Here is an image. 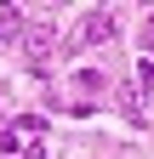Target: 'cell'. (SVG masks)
<instances>
[{"mask_svg":"<svg viewBox=\"0 0 154 159\" xmlns=\"http://www.w3.org/2000/svg\"><path fill=\"white\" fill-rule=\"evenodd\" d=\"M103 40H114V17L108 11H86V23L74 29V46H103Z\"/></svg>","mask_w":154,"mask_h":159,"instance_id":"1","label":"cell"},{"mask_svg":"<svg viewBox=\"0 0 154 159\" xmlns=\"http://www.w3.org/2000/svg\"><path fill=\"white\" fill-rule=\"evenodd\" d=\"M23 46H29V57H34V68H40L46 57L57 51V29H51V23H29V29H23Z\"/></svg>","mask_w":154,"mask_h":159,"instance_id":"2","label":"cell"},{"mask_svg":"<svg viewBox=\"0 0 154 159\" xmlns=\"http://www.w3.org/2000/svg\"><path fill=\"white\" fill-rule=\"evenodd\" d=\"M23 29H29V23H23V11H17V6H0V40H17Z\"/></svg>","mask_w":154,"mask_h":159,"instance_id":"3","label":"cell"},{"mask_svg":"<svg viewBox=\"0 0 154 159\" xmlns=\"http://www.w3.org/2000/svg\"><path fill=\"white\" fill-rule=\"evenodd\" d=\"M40 131H46L40 114H23V119H17V136H40Z\"/></svg>","mask_w":154,"mask_h":159,"instance_id":"4","label":"cell"},{"mask_svg":"<svg viewBox=\"0 0 154 159\" xmlns=\"http://www.w3.org/2000/svg\"><path fill=\"white\" fill-rule=\"evenodd\" d=\"M80 91H103V74L97 68H80Z\"/></svg>","mask_w":154,"mask_h":159,"instance_id":"5","label":"cell"},{"mask_svg":"<svg viewBox=\"0 0 154 159\" xmlns=\"http://www.w3.org/2000/svg\"><path fill=\"white\" fill-rule=\"evenodd\" d=\"M143 46L154 51V17H148V23H143Z\"/></svg>","mask_w":154,"mask_h":159,"instance_id":"6","label":"cell"}]
</instances>
